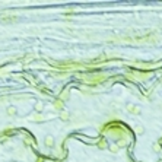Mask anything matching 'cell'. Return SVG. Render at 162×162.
<instances>
[{
    "label": "cell",
    "instance_id": "obj_1",
    "mask_svg": "<svg viewBox=\"0 0 162 162\" xmlns=\"http://www.w3.org/2000/svg\"><path fill=\"white\" fill-rule=\"evenodd\" d=\"M126 108H127V111H129V113H132V114H136V115H139L140 113H142V108H140L139 105H134V104H127V105H126Z\"/></svg>",
    "mask_w": 162,
    "mask_h": 162
},
{
    "label": "cell",
    "instance_id": "obj_2",
    "mask_svg": "<svg viewBox=\"0 0 162 162\" xmlns=\"http://www.w3.org/2000/svg\"><path fill=\"white\" fill-rule=\"evenodd\" d=\"M44 145L47 146V148H54V145H56V139H54V136H51V134H47L45 137H44Z\"/></svg>",
    "mask_w": 162,
    "mask_h": 162
},
{
    "label": "cell",
    "instance_id": "obj_3",
    "mask_svg": "<svg viewBox=\"0 0 162 162\" xmlns=\"http://www.w3.org/2000/svg\"><path fill=\"white\" fill-rule=\"evenodd\" d=\"M6 113H7V115H10V117H13V115H16L18 110H16V107H15V105H9V107L6 108Z\"/></svg>",
    "mask_w": 162,
    "mask_h": 162
},
{
    "label": "cell",
    "instance_id": "obj_4",
    "mask_svg": "<svg viewBox=\"0 0 162 162\" xmlns=\"http://www.w3.org/2000/svg\"><path fill=\"white\" fill-rule=\"evenodd\" d=\"M44 102H41V101H38V102H35V105H34V108H35V111H38V113H41V111L44 110Z\"/></svg>",
    "mask_w": 162,
    "mask_h": 162
},
{
    "label": "cell",
    "instance_id": "obj_5",
    "mask_svg": "<svg viewBox=\"0 0 162 162\" xmlns=\"http://www.w3.org/2000/svg\"><path fill=\"white\" fill-rule=\"evenodd\" d=\"M60 118H62L63 121H67V120L70 118V115H69V113H67V111H63L62 114H60Z\"/></svg>",
    "mask_w": 162,
    "mask_h": 162
},
{
    "label": "cell",
    "instance_id": "obj_6",
    "mask_svg": "<svg viewBox=\"0 0 162 162\" xmlns=\"http://www.w3.org/2000/svg\"><path fill=\"white\" fill-rule=\"evenodd\" d=\"M145 132H146V130H145L143 126H137V127H136V133H137V134H143Z\"/></svg>",
    "mask_w": 162,
    "mask_h": 162
},
{
    "label": "cell",
    "instance_id": "obj_7",
    "mask_svg": "<svg viewBox=\"0 0 162 162\" xmlns=\"http://www.w3.org/2000/svg\"><path fill=\"white\" fill-rule=\"evenodd\" d=\"M32 120H35V121H43V120H44V117H43V115H41V114H39V113H38V115H37V114H35V115H32Z\"/></svg>",
    "mask_w": 162,
    "mask_h": 162
},
{
    "label": "cell",
    "instance_id": "obj_8",
    "mask_svg": "<svg viewBox=\"0 0 162 162\" xmlns=\"http://www.w3.org/2000/svg\"><path fill=\"white\" fill-rule=\"evenodd\" d=\"M117 150H118V149H117V146H113V148H111V152H117Z\"/></svg>",
    "mask_w": 162,
    "mask_h": 162
},
{
    "label": "cell",
    "instance_id": "obj_9",
    "mask_svg": "<svg viewBox=\"0 0 162 162\" xmlns=\"http://www.w3.org/2000/svg\"><path fill=\"white\" fill-rule=\"evenodd\" d=\"M9 162H16V161H9Z\"/></svg>",
    "mask_w": 162,
    "mask_h": 162
}]
</instances>
